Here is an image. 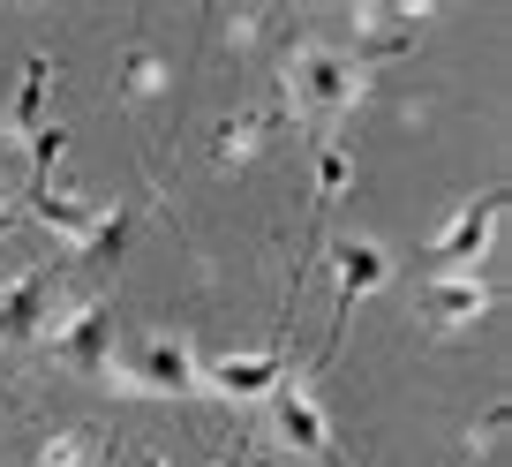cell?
Wrapping results in <instances>:
<instances>
[{"instance_id":"1","label":"cell","mask_w":512,"mask_h":467,"mask_svg":"<svg viewBox=\"0 0 512 467\" xmlns=\"http://www.w3.org/2000/svg\"><path fill=\"white\" fill-rule=\"evenodd\" d=\"M354 98H362V61L354 53L302 46L287 61V106L302 121H339V113H354Z\"/></svg>"},{"instance_id":"2","label":"cell","mask_w":512,"mask_h":467,"mask_svg":"<svg viewBox=\"0 0 512 467\" xmlns=\"http://www.w3.org/2000/svg\"><path fill=\"white\" fill-rule=\"evenodd\" d=\"M38 339H46L68 370H83V377H106V370H113V309L91 302V294L53 302V309H46V332H38Z\"/></svg>"},{"instance_id":"3","label":"cell","mask_w":512,"mask_h":467,"mask_svg":"<svg viewBox=\"0 0 512 467\" xmlns=\"http://www.w3.org/2000/svg\"><path fill=\"white\" fill-rule=\"evenodd\" d=\"M128 385L151 392V400H189L196 392V355L181 347V339H144L136 355H128Z\"/></svg>"},{"instance_id":"4","label":"cell","mask_w":512,"mask_h":467,"mask_svg":"<svg viewBox=\"0 0 512 467\" xmlns=\"http://www.w3.org/2000/svg\"><path fill=\"white\" fill-rule=\"evenodd\" d=\"M196 385H211L219 400H234V407H256V400H272V392L287 385V362H279V355H219V362L196 370Z\"/></svg>"},{"instance_id":"5","label":"cell","mask_w":512,"mask_h":467,"mask_svg":"<svg viewBox=\"0 0 512 467\" xmlns=\"http://www.w3.org/2000/svg\"><path fill=\"white\" fill-rule=\"evenodd\" d=\"M272 437L287 452H302V460H332V422H324V407L309 400L302 385H279L272 392Z\"/></svg>"},{"instance_id":"6","label":"cell","mask_w":512,"mask_h":467,"mask_svg":"<svg viewBox=\"0 0 512 467\" xmlns=\"http://www.w3.org/2000/svg\"><path fill=\"white\" fill-rule=\"evenodd\" d=\"M497 219H505V189H490V196H482V204L452 211V226H445V234H437L430 249H437V257H445V264H475L482 249H490Z\"/></svg>"},{"instance_id":"7","label":"cell","mask_w":512,"mask_h":467,"mask_svg":"<svg viewBox=\"0 0 512 467\" xmlns=\"http://www.w3.org/2000/svg\"><path fill=\"white\" fill-rule=\"evenodd\" d=\"M46 309H53V272H23L0 287V339H38L46 332Z\"/></svg>"},{"instance_id":"8","label":"cell","mask_w":512,"mask_h":467,"mask_svg":"<svg viewBox=\"0 0 512 467\" xmlns=\"http://www.w3.org/2000/svg\"><path fill=\"white\" fill-rule=\"evenodd\" d=\"M482 309H490V287H482L475 272H452V279H437V287L422 294V324H430V332H467Z\"/></svg>"},{"instance_id":"9","label":"cell","mask_w":512,"mask_h":467,"mask_svg":"<svg viewBox=\"0 0 512 467\" xmlns=\"http://www.w3.org/2000/svg\"><path fill=\"white\" fill-rule=\"evenodd\" d=\"M332 279H339V302H369L392 279V257L377 242H362V234H347V242H332Z\"/></svg>"},{"instance_id":"10","label":"cell","mask_w":512,"mask_h":467,"mask_svg":"<svg viewBox=\"0 0 512 467\" xmlns=\"http://www.w3.org/2000/svg\"><path fill=\"white\" fill-rule=\"evenodd\" d=\"M98 452H106V430H91V422H68V430H53L46 445H38V467H91Z\"/></svg>"},{"instance_id":"11","label":"cell","mask_w":512,"mask_h":467,"mask_svg":"<svg viewBox=\"0 0 512 467\" xmlns=\"http://www.w3.org/2000/svg\"><path fill=\"white\" fill-rule=\"evenodd\" d=\"M264 136H272V113H234V121L219 129V159H226V166H234V159H256V144H264Z\"/></svg>"},{"instance_id":"12","label":"cell","mask_w":512,"mask_h":467,"mask_svg":"<svg viewBox=\"0 0 512 467\" xmlns=\"http://www.w3.org/2000/svg\"><path fill=\"white\" fill-rule=\"evenodd\" d=\"M354 189V151L347 144H324L317 151V204H339Z\"/></svg>"},{"instance_id":"13","label":"cell","mask_w":512,"mask_h":467,"mask_svg":"<svg viewBox=\"0 0 512 467\" xmlns=\"http://www.w3.org/2000/svg\"><path fill=\"white\" fill-rule=\"evenodd\" d=\"M159 83H166V68L151 61V53H128V76H121V91H128V98H151Z\"/></svg>"},{"instance_id":"14","label":"cell","mask_w":512,"mask_h":467,"mask_svg":"<svg viewBox=\"0 0 512 467\" xmlns=\"http://www.w3.org/2000/svg\"><path fill=\"white\" fill-rule=\"evenodd\" d=\"M46 68H53V61H31V68H23V91H16V121H38V91H46Z\"/></svg>"},{"instance_id":"15","label":"cell","mask_w":512,"mask_h":467,"mask_svg":"<svg viewBox=\"0 0 512 467\" xmlns=\"http://www.w3.org/2000/svg\"><path fill=\"white\" fill-rule=\"evenodd\" d=\"M211 467H226V460H211Z\"/></svg>"}]
</instances>
